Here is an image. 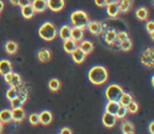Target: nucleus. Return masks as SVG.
Instances as JSON below:
<instances>
[{"label": "nucleus", "instance_id": "nucleus-1", "mask_svg": "<svg viewBox=\"0 0 154 134\" xmlns=\"http://www.w3.org/2000/svg\"><path fill=\"white\" fill-rule=\"evenodd\" d=\"M109 77L108 70L103 66H95L89 70L88 78L91 83L95 86H101L106 83Z\"/></svg>", "mask_w": 154, "mask_h": 134}, {"label": "nucleus", "instance_id": "nucleus-2", "mask_svg": "<svg viewBox=\"0 0 154 134\" xmlns=\"http://www.w3.org/2000/svg\"><path fill=\"white\" fill-rule=\"evenodd\" d=\"M70 21L72 23L73 26H76V28H80V29H87L89 21V16L88 14L85 11L82 10H76V11H73L70 15Z\"/></svg>", "mask_w": 154, "mask_h": 134}, {"label": "nucleus", "instance_id": "nucleus-3", "mask_svg": "<svg viewBox=\"0 0 154 134\" xmlns=\"http://www.w3.org/2000/svg\"><path fill=\"white\" fill-rule=\"evenodd\" d=\"M38 34L41 39L45 41H52L57 36V29L52 22L47 21L39 28Z\"/></svg>", "mask_w": 154, "mask_h": 134}, {"label": "nucleus", "instance_id": "nucleus-4", "mask_svg": "<svg viewBox=\"0 0 154 134\" xmlns=\"http://www.w3.org/2000/svg\"><path fill=\"white\" fill-rule=\"evenodd\" d=\"M122 94H124V89L119 85L113 83L107 87L105 91V97L107 98L108 101H118Z\"/></svg>", "mask_w": 154, "mask_h": 134}, {"label": "nucleus", "instance_id": "nucleus-5", "mask_svg": "<svg viewBox=\"0 0 154 134\" xmlns=\"http://www.w3.org/2000/svg\"><path fill=\"white\" fill-rule=\"evenodd\" d=\"M140 61L143 66L148 67V68H152L154 64V56H153V49L152 48H148L147 50L140 54Z\"/></svg>", "mask_w": 154, "mask_h": 134}, {"label": "nucleus", "instance_id": "nucleus-6", "mask_svg": "<svg viewBox=\"0 0 154 134\" xmlns=\"http://www.w3.org/2000/svg\"><path fill=\"white\" fill-rule=\"evenodd\" d=\"M87 28H88L89 32H90L91 34L95 35V36H98V35H100L101 33H103V23H101V22H99V21H96V20H91V21H89Z\"/></svg>", "mask_w": 154, "mask_h": 134}, {"label": "nucleus", "instance_id": "nucleus-7", "mask_svg": "<svg viewBox=\"0 0 154 134\" xmlns=\"http://www.w3.org/2000/svg\"><path fill=\"white\" fill-rule=\"evenodd\" d=\"M47 5L52 12H60L64 8V0H47Z\"/></svg>", "mask_w": 154, "mask_h": 134}, {"label": "nucleus", "instance_id": "nucleus-8", "mask_svg": "<svg viewBox=\"0 0 154 134\" xmlns=\"http://www.w3.org/2000/svg\"><path fill=\"white\" fill-rule=\"evenodd\" d=\"M85 36V30L80 28H76V26H72L71 30V39L75 41V42H80L84 39Z\"/></svg>", "mask_w": 154, "mask_h": 134}, {"label": "nucleus", "instance_id": "nucleus-9", "mask_svg": "<svg viewBox=\"0 0 154 134\" xmlns=\"http://www.w3.org/2000/svg\"><path fill=\"white\" fill-rule=\"evenodd\" d=\"M31 5L34 9L35 13H43L48 9L47 0H32Z\"/></svg>", "mask_w": 154, "mask_h": 134}, {"label": "nucleus", "instance_id": "nucleus-10", "mask_svg": "<svg viewBox=\"0 0 154 134\" xmlns=\"http://www.w3.org/2000/svg\"><path fill=\"white\" fill-rule=\"evenodd\" d=\"M117 123V118L115 115L109 114V113L105 112L103 115V123L105 127L107 128H113Z\"/></svg>", "mask_w": 154, "mask_h": 134}, {"label": "nucleus", "instance_id": "nucleus-11", "mask_svg": "<svg viewBox=\"0 0 154 134\" xmlns=\"http://www.w3.org/2000/svg\"><path fill=\"white\" fill-rule=\"evenodd\" d=\"M24 117H26V111L23 110L22 107L17 109H12V121L20 123L23 120Z\"/></svg>", "mask_w": 154, "mask_h": 134}, {"label": "nucleus", "instance_id": "nucleus-12", "mask_svg": "<svg viewBox=\"0 0 154 134\" xmlns=\"http://www.w3.org/2000/svg\"><path fill=\"white\" fill-rule=\"evenodd\" d=\"M71 56H72L73 61H74L75 64H82V62L85 61V59H86V57H87V55L79 49V48L75 49L74 51L71 53Z\"/></svg>", "mask_w": 154, "mask_h": 134}, {"label": "nucleus", "instance_id": "nucleus-13", "mask_svg": "<svg viewBox=\"0 0 154 134\" xmlns=\"http://www.w3.org/2000/svg\"><path fill=\"white\" fill-rule=\"evenodd\" d=\"M53 120V115L49 110H45L39 113V123L43 126H48Z\"/></svg>", "mask_w": 154, "mask_h": 134}, {"label": "nucleus", "instance_id": "nucleus-14", "mask_svg": "<svg viewBox=\"0 0 154 134\" xmlns=\"http://www.w3.org/2000/svg\"><path fill=\"white\" fill-rule=\"evenodd\" d=\"M106 12H107L108 16L111 18H115L119 15V8H118V2L111 3V5H106Z\"/></svg>", "mask_w": 154, "mask_h": 134}, {"label": "nucleus", "instance_id": "nucleus-15", "mask_svg": "<svg viewBox=\"0 0 154 134\" xmlns=\"http://www.w3.org/2000/svg\"><path fill=\"white\" fill-rule=\"evenodd\" d=\"M13 71V66L12 62L8 59H1L0 60V75H5L8 73Z\"/></svg>", "mask_w": 154, "mask_h": 134}, {"label": "nucleus", "instance_id": "nucleus-16", "mask_svg": "<svg viewBox=\"0 0 154 134\" xmlns=\"http://www.w3.org/2000/svg\"><path fill=\"white\" fill-rule=\"evenodd\" d=\"M62 48H63V51L68 54H71L75 49L78 48V43L75 42L73 39L69 38L66 40H63V45H62Z\"/></svg>", "mask_w": 154, "mask_h": 134}, {"label": "nucleus", "instance_id": "nucleus-17", "mask_svg": "<svg viewBox=\"0 0 154 134\" xmlns=\"http://www.w3.org/2000/svg\"><path fill=\"white\" fill-rule=\"evenodd\" d=\"M78 48L84 52L86 55H89L90 53H92V51L94 50V45L89 40H82L78 45Z\"/></svg>", "mask_w": 154, "mask_h": 134}, {"label": "nucleus", "instance_id": "nucleus-18", "mask_svg": "<svg viewBox=\"0 0 154 134\" xmlns=\"http://www.w3.org/2000/svg\"><path fill=\"white\" fill-rule=\"evenodd\" d=\"M9 86L11 88H15V89H19L20 87L22 86V79H21V76H20L18 73H15L13 72L12 74V78L9 83Z\"/></svg>", "mask_w": 154, "mask_h": 134}, {"label": "nucleus", "instance_id": "nucleus-19", "mask_svg": "<svg viewBox=\"0 0 154 134\" xmlns=\"http://www.w3.org/2000/svg\"><path fill=\"white\" fill-rule=\"evenodd\" d=\"M119 13H128L132 8V0H118Z\"/></svg>", "mask_w": 154, "mask_h": 134}, {"label": "nucleus", "instance_id": "nucleus-20", "mask_svg": "<svg viewBox=\"0 0 154 134\" xmlns=\"http://www.w3.org/2000/svg\"><path fill=\"white\" fill-rule=\"evenodd\" d=\"M71 30H72L71 26H62L57 32V34L59 35L62 40H66V39L71 38Z\"/></svg>", "mask_w": 154, "mask_h": 134}, {"label": "nucleus", "instance_id": "nucleus-21", "mask_svg": "<svg viewBox=\"0 0 154 134\" xmlns=\"http://www.w3.org/2000/svg\"><path fill=\"white\" fill-rule=\"evenodd\" d=\"M5 52H7L8 54H10V55H13V54H15L16 52H17L18 50V45L16 41L14 40H8L7 42H5Z\"/></svg>", "mask_w": 154, "mask_h": 134}, {"label": "nucleus", "instance_id": "nucleus-22", "mask_svg": "<svg viewBox=\"0 0 154 134\" xmlns=\"http://www.w3.org/2000/svg\"><path fill=\"white\" fill-rule=\"evenodd\" d=\"M135 15H136V18L140 21H145V20H148L149 18V11H148L147 8L141 7L139 9L136 10L135 12Z\"/></svg>", "mask_w": 154, "mask_h": 134}, {"label": "nucleus", "instance_id": "nucleus-23", "mask_svg": "<svg viewBox=\"0 0 154 134\" xmlns=\"http://www.w3.org/2000/svg\"><path fill=\"white\" fill-rule=\"evenodd\" d=\"M51 52H50L49 49H41L38 51V53H37V57H38V59L40 60L41 62H47L49 61L50 59H51Z\"/></svg>", "mask_w": 154, "mask_h": 134}, {"label": "nucleus", "instance_id": "nucleus-24", "mask_svg": "<svg viewBox=\"0 0 154 134\" xmlns=\"http://www.w3.org/2000/svg\"><path fill=\"white\" fill-rule=\"evenodd\" d=\"M0 121L2 123H8L12 121V110L3 109L0 111Z\"/></svg>", "mask_w": 154, "mask_h": 134}, {"label": "nucleus", "instance_id": "nucleus-25", "mask_svg": "<svg viewBox=\"0 0 154 134\" xmlns=\"http://www.w3.org/2000/svg\"><path fill=\"white\" fill-rule=\"evenodd\" d=\"M119 106L120 104H118V101H108L107 104H106L105 112L109 113V114H112V115H115L116 111L119 108Z\"/></svg>", "mask_w": 154, "mask_h": 134}, {"label": "nucleus", "instance_id": "nucleus-26", "mask_svg": "<svg viewBox=\"0 0 154 134\" xmlns=\"http://www.w3.org/2000/svg\"><path fill=\"white\" fill-rule=\"evenodd\" d=\"M116 36H117V32L115 30L107 31L105 35V41L108 45H114L116 41Z\"/></svg>", "mask_w": 154, "mask_h": 134}, {"label": "nucleus", "instance_id": "nucleus-27", "mask_svg": "<svg viewBox=\"0 0 154 134\" xmlns=\"http://www.w3.org/2000/svg\"><path fill=\"white\" fill-rule=\"evenodd\" d=\"M35 11L34 9L32 8V5H28V7H23L21 8V15L23 18H26V19H31L32 17H34L35 15Z\"/></svg>", "mask_w": 154, "mask_h": 134}, {"label": "nucleus", "instance_id": "nucleus-28", "mask_svg": "<svg viewBox=\"0 0 154 134\" xmlns=\"http://www.w3.org/2000/svg\"><path fill=\"white\" fill-rule=\"evenodd\" d=\"M48 87H49L50 91L57 92L61 87V83H60V80L58 78H51L49 80V83H48Z\"/></svg>", "mask_w": 154, "mask_h": 134}, {"label": "nucleus", "instance_id": "nucleus-29", "mask_svg": "<svg viewBox=\"0 0 154 134\" xmlns=\"http://www.w3.org/2000/svg\"><path fill=\"white\" fill-rule=\"evenodd\" d=\"M132 100H133L132 95H131V94H129V93H125V92H124V94L120 96L119 100H118V104H119L120 106L126 107V108H127V107H128V104H130Z\"/></svg>", "mask_w": 154, "mask_h": 134}, {"label": "nucleus", "instance_id": "nucleus-30", "mask_svg": "<svg viewBox=\"0 0 154 134\" xmlns=\"http://www.w3.org/2000/svg\"><path fill=\"white\" fill-rule=\"evenodd\" d=\"M122 131L124 134L130 133V132H134V126L130 121H124L122 123Z\"/></svg>", "mask_w": 154, "mask_h": 134}, {"label": "nucleus", "instance_id": "nucleus-31", "mask_svg": "<svg viewBox=\"0 0 154 134\" xmlns=\"http://www.w3.org/2000/svg\"><path fill=\"white\" fill-rule=\"evenodd\" d=\"M132 45H133L132 40L129 38V39H127V40L122 41V42H120L119 48H120V50H122V51L128 52V51H130V50L132 49Z\"/></svg>", "mask_w": 154, "mask_h": 134}, {"label": "nucleus", "instance_id": "nucleus-32", "mask_svg": "<svg viewBox=\"0 0 154 134\" xmlns=\"http://www.w3.org/2000/svg\"><path fill=\"white\" fill-rule=\"evenodd\" d=\"M128 115V110H127L126 107H122V106H119V108L117 109V111H116V118L117 119H124L125 117Z\"/></svg>", "mask_w": 154, "mask_h": 134}, {"label": "nucleus", "instance_id": "nucleus-33", "mask_svg": "<svg viewBox=\"0 0 154 134\" xmlns=\"http://www.w3.org/2000/svg\"><path fill=\"white\" fill-rule=\"evenodd\" d=\"M18 95V90L15 89V88H11L10 87L9 89L7 90V93H5V96L9 100H12L14 98H16Z\"/></svg>", "mask_w": 154, "mask_h": 134}, {"label": "nucleus", "instance_id": "nucleus-34", "mask_svg": "<svg viewBox=\"0 0 154 134\" xmlns=\"http://www.w3.org/2000/svg\"><path fill=\"white\" fill-rule=\"evenodd\" d=\"M138 108H139V107H138L137 101H135V100L133 99L132 101L128 104V107H127V110H128V113H132V114H134V113H136L137 111H138Z\"/></svg>", "mask_w": 154, "mask_h": 134}, {"label": "nucleus", "instance_id": "nucleus-35", "mask_svg": "<svg viewBox=\"0 0 154 134\" xmlns=\"http://www.w3.org/2000/svg\"><path fill=\"white\" fill-rule=\"evenodd\" d=\"M29 121H30L31 125L37 126L39 123V114L38 113H32L29 116Z\"/></svg>", "mask_w": 154, "mask_h": 134}, {"label": "nucleus", "instance_id": "nucleus-36", "mask_svg": "<svg viewBox=\"0 0 154 134\" xmlns=\"http://www.w3.org/2000/svg\"><path fill=\"white\" fill-rule=\"evenodd\" d=\"M129 39V34L126 32V31H122V32H117V36H116V40L118 41H124Z\"/></svg>", "mask_w": 154, "mask_h": 134}, {"label": "nucleus", "instance_id": "nucleus-37", "mask_svg": "<svg viewBox=\"0 0 154 134\" xmlns=\"http://www.w3.org/2000/svg\"><path fill=\"white\" fill-rule=\"evenodd\" d=\"M10 102H11V108L12 109H17V108H21L22 107V102L19 100V98L18 97H16V98H14V99H12V100H10Z\"/></svg>", "mask_w": 154, "mask_h": 134}, {"label": "nucleus", "instance_id": "nucleus-38", "mask_svg": "<svg viewBox=\"0 0 154 134\" xmlns=\"http://www.w3.org/2000/svg\"><path fill=\"white\" fill-rule=\"evenodd\" d=\"M17 97L19 98V100L22 104H24V102L26 101V99H28V93H26L24 90H19V91H18Z\"/></svg>", "mask_w": 154, "mask_h": 134}, {"label": "nucleus", "instance_id": "nucleus-39", "mask_svg": "<svg viewBox=\"0 0 154 134\" xmlns=\"http://www.w3.org/2000/svg\"><path fill=\"white\" fill-rule=\"evenodd\" d=\"M146 30H147L149 33L154 32V21H152V20L148 21L147 23H146Z\"/></svg>", "mask_w": 154, "mask_h": 134}, {"label": "nucleus", "instance_id": "nucleus-40", "mask_svg": "<svg viewBox=\"0 0 154 134\" xmlns=\"http://www.w3.org/2000/svg\"><path fill=\"white\" fill-rule=\"evenodd\" d=\"M31 2H32V0H18V5L20 8L28 7V5H31Z\"/></svg>", "mask_w": 154, "mask_h": 134}, {"label": "nucleus", "instance_id": "nucleus-41", "mask_svg": "<svg viewBox=\"0 0 154 134\" xmlns=\"http://www.w3.org/2000/svg\"><path fill=\"white\" fill-rule=\"evenodd\" d=\"M59 134H73V132H72V130H71L70 128L64 127V128H62V129L60 130Z\"/></svg>", "mask_w": 154, "mask_h": 134}, {"label": "nucleus", "instance_id": "nucleus-42", "mask_svg": "<svg viewBox=\"0 0 154 134\" xmlns=\"http://www.w3.org/2000/svg\"><path fill=\"white\" fill-rule=\"evenodd\" d=\"M95 5L99 8H105L106 7V0H94Z\"/></svg>", "mask_w": 154, "mask_h": 134}, {"label": "nucleus", "instance_id": "nucleus-43", "mask_svg": "<svg viewBox=\"0 0 154 134\" xmlns=\"http://www.w3.org/2000/svg\"><path fill=\"white\" fill-rule=\"evenodd\" d=\"M154 121H151L149 125V132L150 134H154Z\"/></svg>", "mask_w": 154, "mask_h": 134}, {"label": "nucleus", "instance_id": "nucleus-44", "mask_svg": "<svg viewBox=\"0 0 154 134\" xmlns=\"http://www.w3.org/2000/svg\"><path fill=\"white\" fill-rule=\"evenodd\" d=\"M118 2V0H106V5H111V3H116Z\"/></svg>", "mask_w": 154, "mask_h": 134}, {"label": "nucleus", "instance_id": "nucleus-45", "mask_svg": "<svg viewBox=\"0 0 154 134\" xmlns=\"http://www.w3.org/2000/svg\"><path fill=\"white\" fill-rule=\"evenodd\" d=\"M3 9H5V3H3L2 0H0V13L3 11Z\"/></svg>", "mask_w": 154, "mask_h": 134}, {"label": "nucleus", "instance_id": "nucleus-46", "mask_svg": "<svg viewBox=\"0 0 154 134\" xmlns=\"http://www.w3.org/2000/svg\"><path fill=\"white\" fill-rule=\"evenodd\" d=\"M10 2L13 5H18V0H10Z\"/></svg>", "mask_w": 154, "mask_h": 134}, {"label": "nucleus", "instance_id": "nucleus-47", "mask_svg": "<svg viewBox=\"0 0 154 134\" xmlns=\"http://www.w3.org/2000/svg\"><path fill=\"white\" fill-rule=\"evenodd\" d=\"M2 132H3V123L0 121V134L2 133Z\"/></svg>", "mask_w": 154, "mask_h": 134}, {"label": "nucleus", "instance_id": "nucleus-48", "mask_svg": "<svg viewBox=\"0 0 154 134\" xmlns=\"http://www.w3.org/2000/svg\"><path fill=\"white\" fill-rule=\"evenodd\" d=\"M151 83H152V86L154 87V76H152V79H151Z\"/></svg>", "mask_w": 154, "mask_h": 134}, {"label": "nucleus", "instance_id": "nucleus-49", "mask_svg": "<svg viewBox=\"0 0 154 134\" xmlns=\"http://www.w3.org/2000/svg\"><path fill=\"white\" fill-rule=\"evenodd\" d=\"M150 35H151V38L152 39H154V32H152V33H149Z\"/></svg>", "mask_w": 154, "mask_h": 134}, {"label": "nucleus", "instance_id": "nucleus-50", "mask_svg": "<svg viewBox=\"0 0 154 134\" xmlns=\"http://www.w3.org/2000/svg\"><path fill=\"white\" fill-rule=\"evenodd\" d=\"M126 134H134V132H130V133H126Z\"/></svg>", "mask_w": 154, "mask_h": 134}]
</instances>
